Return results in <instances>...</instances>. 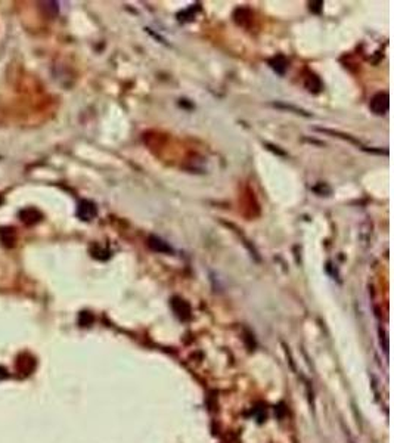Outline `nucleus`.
<instances>
[{
  "label": "nucleus",
  "mask_w": 394,
  "mask_h": 443,
  "mask_svg": "<svg viewBox=\"0 0 394 443\" xmlns=\"http://www.w3.org/2000/svg\"><path fill=\"white\" fill-rule=\"evenodd\" d=\"M370 111L376 116H384L388 108H390V98H388V93L385 92H381V93H376L373 98L370 99L369 103Z\"/></svg>",
  "instance_id": "f257e3e1"
},
{
  "label": "nucleus",
  "mask_w": 394,
  "mask_h": 443,
  "mask_svg": "<svg viewBox=\"0 0 394 443\" xmlns=\"http://www.w3.org/2000/svg\"><path fill=\"white\" fill-rule=\"evenodd\" d=\"M98 214V208H96V204L89 201V199H83L80 201L78 207H77V217L81 219L84 222H90L92 219H95Z\"/></svg>",
  "instance_id": "f03ea898"
},
{
  "label": "nucleus",
  "mask_w": 394,
  "mask_h": 443,
  "mask_svg": "<svg viewBox=\"0 0 394 443\" xmlns=\"http://www.w3.org/2000/svg\"><path fill=\"white\" fill-rule=\"evenodd\" d=\"M20 219H21V222L24 225L31 226V225H36V223H39V222L42 220L43 219V214L37 208L28 207V208H24V210L20 211Z\"/></svg>",
  "instance_id": "7ed1b4c3"
},
{
  "label": "nucleus",
  "mask_w": 394,
  "mask_h": 443,
  "mask_svg": "<svg viewBox=\"0 0 394 443\" xmlns=\"http://www.w3.org/2000/svg\"><path fill=\"white\" fill-rule=\"evenodd\" d=\"M147 244H148L149 248H151L152 251H155V253H164V254H170V253H173L172 247L169 246L166 241H163L161 238L155 237V235H149Z\"/></svg>",
  "instance_id": "20e7f679"
},
{
  "label": "nucleus",
  "mask_w": 394,
  "mask_h": 443,
  "mask_svg": "<svg viewBox=\"0 0 394 443\" xmlns=\"http://www.w3.org/2000/svg\"><path fill=\"white\" fill-rule=\"evenodd\" d=\"M0 241L2 244L8 248L15 246V241H17V232L14 228H3L0 229Z\"/></svg>",
  "instance_id": "39448f33"
},
{
  "label": "nucleus",
  "mask_w": 394,
  "mask_h": 443,
  "mask_svg": "<svg viewBox=\"0 0 394 443\" xmlns=\"http://www.w3.org/2000/svg\"><path fill=\"white\" fill-rule=\"evenodd\" d=\"M269 65H271L272 68L279 74V75H284L285 71L288 70V59H287L284 55H278V56H275L273 59L269 61Z\"/></svg>",
  "instance_id": "423d86ee"
},
{
  "label": "nucleus",
  "mask_w": 394,
  "mask_h": 443,
  "mask_svg": "<svg viewBox=\"0 0 394 443\" xmlns=\"http://www.w3.org/2000/svg\"><path fill=\"white\" fill-rule=\"evenodd\" d=\"M306 87H307V90H310L312 93H319L323 86H322V81H320V78L318 75L310 74V75L306 78Z\"/></svg>",
  "instance_id": "0eeeda50"
},
{
  "label": "nucleus",
  "mask_w": 394,
  "mask_h": 443,
  "mask_svg": "<svg viewBox=\"0 0 394 443\" xmlns=\"http://www.w3.org/2000/svg\"><path fill=\"white\" fill-rule=\"evenodd\" d=\"M40 5V8L50 15V17H55L56 14H58V11H59V6H58V3L56 2H42V3H39Z\"/></svg>",
  "instance_id": "6e6552de"
},
{
  "label": "nucleus",
  "mask_w": 394,
  "mask_h": 443,
  "mask_svg": "<svg viewBox=\"0 0 394 443\" xmlns=\"http://www.w3.org/2000/svg\"><path fill=\"white\" fill-rule=\"evenodd\" d=\"M322 2H316V3H310V9H313L315 12H320V9H322Z\"/></svg>",
  "instance_id": "1a4fd4ad"
},
{
  "label": "nucleus",
  "mask_w": 394,
  "mask_h": 443,
  "mask_svg": "<svg viewBox=\"0 0 394 443\" xmlns=\"http://www.w3.org/2000/svg\"><path fill=\"white\" fill-rule=\"evenodd\" d=\"M2 202H3V198L0 197V204H2Z\"/></svg>",
  "instance_id": "9d476101"
}]
</instances>
